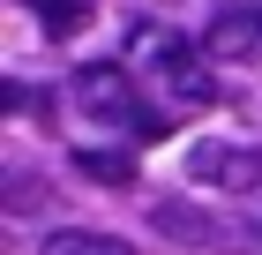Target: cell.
<instances>
[{"label": "cell", "instance_id": "obj_1", "mask_svg": "<svg viewBox=\"0 0 262 255\" xmlns=\"http://www.w3.org/2000/svg\"><path fill=\"white\" fill-rule=\"evenodd\" d=\"M150 225H158L165 240H180V248H202V255H240V248H262V233H232L225 218L195 210V203H180V195L150 203Z\"/></svg>", "mask_w": 262, "mask_h": 255}, {"label": "cell", "instance_id": "obj_2", "mask_svg": "<svg viewBox=\"0 0 262 255\" xmlns=\"http://www.w3.org/2000/svg\"><path fill=\"white\" fill-rule=\"evenodd\" d=\"M187 180L217 188V195H247V188H262V143H195Z\"/></svg>", "mask_w": 262, "mask_h": 255}, {"label": "cell", "instance_id": "obj_3", "mask_svg": "<svg viewBox=\"0 0 262 255\" xmlns=\"http://www.w3.org/2000/svg\"><path fill=\"white\" fill-rule=\"evenodd\" d=\"M75 105L98 120H142L135 113V75H127L120 60H90V68H75Z\"/></svg>", "mask_w": 262, "mask_h": 255}, {"label": "cell", "instance_id": "obj_4", "mask_svg": "<svg viewBox=\"0 0 262 255\" xmlns=\"http://www.w3.org/2000/svg\"><path fill=\"white\" fill-rule=\"evenodd\" d=\"M158 68H165V90L180 98V113H202V105H217V75H210V60H202L195 45L165 38V45H158Z\"/></svg>", "mask_w": 262, "mask_h": 255}, {"label": "cell", "instance_id": "obj_5", "mask_svg": "<svg viewBox=\"0 0 262 255\" xmlns=\"http://www.w3.org/2000/svg\"><path fill=\"white\" fill-rule=\"evenodd\" d=\"M38 255H135V240L120 233H90V225H53L38 240Z\"/></svg>", "mask_w": 262, "mask_h": 255}, {"label": "cell", "instance_id": "obj_6", "mask_svg": "<svg viewBox=\"0 0 262 255\" xmlns=\"http://www.w3.org/2000/svg\"><path fill=\"white\" fill-rule=\"evenodd\" d=\"M210 53H262V8H225L210 23Z\"/></svg>", "mask_w": 262, "mask_h": 255}, {"label": "cell", "instance_id": "obj_7", "mask_svg": "<svg viewBox=\"0 0 262 255\" xmlns=\"http://www.w3.org/2000/svg\"><path fill=\"white\" fill-rule=\"evenodd\" d=\"M75 173L90 188H135V158L127 150H75Z\"/></svg>", "mask_w": 262, "mask_h": 255}, {"label": "cell", "instance_id": "obj_8", "mask_svg": "<svg viewBox=\"0 0 262 255\" xmlns=\"http://www.w3.org/2000/svg\"><path fill=\"white\" fill-rule=\"evenodd\" d=\"M30 8H38V23L53 38H75V30H90V15H98V0H30Z\"/></svg>", "mask_w": 262, "mask_h": 255}]
</instances>
